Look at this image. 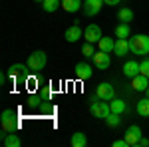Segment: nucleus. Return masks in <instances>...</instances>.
<instances>
[{
  "label": "nucleus",
  "instance_id": "f257e3e1",
  "mask_svg": "<svg viewBox=\"0 0 149 147\" xmlns=\"http://www.w3.org/2000/svg\"><path fill=\"white\" fill-rule=\"evenodd\" d=\"M129 50L135 56H147L149 54V36L135 34L133 38H129Z\"/></svg>",
  "mask_w": 149,
  "mask_h": 147
},
{
  "label": "nucleus",
  "instance_id": "f03ea898",
  "mask_svg": "<svg viewBox=\"0 0 149 147\" xmlns=\"http://www.w3.org/2000/svg\"><path fill=\"white\" fill-rule=\"evenodd\" d=\"M0 121H2V131H4L2 133V139L8 135V133H14L18 129V117H16V111L14 109H4Z\"/></svg>",
  "mask_w": 149,
  "mask_h": 147
},
{
  "label": "nucleus",
  "instance_id": "7ed1b4c3",
  "mask_svg": "<svg viewBox=\"0 0 149 147\" xmlns=\"http://www.w3.org/2000/svg\"><path fill=\"white\" fill-rule=\"evenodd\" d=\"M46 62H48L46 52H42V50H36V52H32V54L28 56V68L34 70V72H40V70H44Z\"/></svg>",
  "mask_w": 149,
  "mask_h": 147
},
{
  "label": "nucleus",
  "instance_id": "20e7f679",
  "mask_svg": "<svg viewBox=\"0 0 149 147\" xmlns=\"http://www.w3.org/2000/svg\"><path fill=\"white\" fill-rule=\"evenodd\" d=\"M90 109H92L93 117H100V119H105V117L111 113L109 102H105V100H97V102H93L92 105H90Z\"/></svg>",
  "mask_w": 149,
  "mask_h": 147
},
{
  "label": "nucleus",
  "instance_id": "39448f33",
  "mask_svg": "<svg viewBox=\"0 0 149 147\" xmlns=\"http://www.w3.org/2000/svg\"><path fill=\"white\" fill-rule=\"evenodd\" d=\"M95 98L97 100H105V102H111L115 98V90L111 84H107V82H102L97 88H95Z\"/></svg>",
  "mask_w": 149,
  "mask_h": 147
},
{
  "label": "nucleus",
  "instance_id": "423d86ee",
  "mask_svg": "<svg viewBox=\"0 0 149 147\" xmlns=\"http://www.w3.org/2000/svg\"><path fill=\"white\" fill-rule=\"evenodd\" d=\"M123 137H125V141H127L129 147H137L139 141H141V137H143V133H141V129H139L137 125H129Z\"/></svg>",
  "mask_w": 149,
  "mask_h": 147
},
{
  "label": "nucleus",
  "instance_id": "0eeeda50",
  "mask_svg": "<svg viewBox=\"0 0 149 147\" xmlns=\"http://www.w3.org/2000/svg\"><path fill=\"white\" fill-rule=\"evenodd\" d=\"M93 66L97 70H107L109 68V64H111V58H109V52H103V50H97L92 58Z\"/></svg>",
  "mask_w": 149,
  "mask_h": 147
},
{
  "label": "nucleus",
  "instance_id": "6e6552de",
  "mask_svg": "<svg viewBox=\"0 0 149 147\" xmlns=\"http://www.w3.org/2000/svg\"><path fill=\"white\" fill-rule=\"evenodd\" d=\"M84 40L86 42H92V44H97L102 40V28L97 24H90L86 30H84Z\"/></svg>",
  "mask_w": 149,
  "mask_h": 147
},
{
  "label": "nucleus",
  "instance_id": "1a4fd4ad",
  "mask_svg": "<svg viewBox=\"0 0 149 147\" xmlns=\"http://www.w3.org/2000/svg\"><path fill=\"white\" fill-rule=\"evenodd\" d=\"M26 74H28V66H24V64H14L8 68V78L14 79V82L26 79Z\"/></svg>",
  "mask_w": 149,
  "mask_h": 147
},
{
  "label": "nucleus",
  "instance_id": "9d476101",
  "mask_svg": "<svg viewBox=\"0 0 149 147\" xmlns=\"http://www.w3.org/2000/svg\"><path fill=\"white\" fill-rule=\"evenodd\" d=\"M103 4H105L103 0H84V14L86 16H95V14H100Z\"/></svg>",
  "mask_w": 149,
  "mask_h": 147
},
{
  "label": "nucleus",
  "instance_id": "9b49d317",
  "mask_svg": "<svg viewBox=\"0 0 149 147\" xmlns=\"http://www.w3.org/2000/svg\"><path fill=\"white\" fill-rule=\"evenodd\" d=\"M64 38L68 40V42H80L81 38H84V30H81L78 24H74V26H70L68 30H66V34H64Z\"/></svg>",
  "mask_w": 149,
  "mask_h": 147
},
{
  "label": "nucleus",
  "instance_id": "f8f14e48",
  "mask_svg": "<svg viewBox=\"0 0 149 147\" xmlns=\"http://www.w3.org/2000/svg\"><path fill=\"white\" fill-rule=\"evenodd\" d=\"M123 76H125V78H135V76H139V74H141V68H139V62H133V60H129V62H125V64H123Z\"/></svg>",
  "mask_w": 149,
  "mask_h": 147
},
{
  "label": "nucleus",
  "instance_id": "ddd939ff",
  "mask_svg": "<svg viewBox=\"0 0 149 147\" xmlns=\"http://www.w3.org/2000/svg\"><path fill=\"white\" fill-rule=\"evenodd\" d=\"M127 52H131L129 50V38H117L115 40V48H113V54L119 58L127 56Z\"/></svg>",
  "mask_w": 149,
  "mask_h": 147
},
{
  "label": "nucleus",
  "instance_id": "4468645a",
  "mask_svg": "<svg viewBox=\"0 0 149 147\" xmlns=\"http://www.w3.org/2000/svg\"><path fill=\"white\" fill-rule=\"evenodd\" d=\"M93 74V70L90 64H86V62H80V64H76V78L80 79H90Z\"/></svg>",
  "mask_w": 149,
  "mask_h": 147
},
{
  "label": "nucleus",
  "instance_id": "2eb2a0df",
  "mask_svg": "<svg viewBox=\"0 0 149 147\" xmlns=\"http://www.w3.org/2000/svg\"><path fill=\"white\" fill-rule=\"evenodd\" d=\"M131 88H133L135 91H145L149 88V78H147V76H143V74L135 76V78L131 79Z\"/></svg>",
  "mask_w": 149,
  "mask_h": 147
},
{
  "label": "nucleus",
  "instance_id": "dca6fc26",
  "mask_svg": "<svg viewBox=\"0 0 149 147\" xmlns=\"http://www.w3.org/2000/svg\"><path fill=\"white\" fill-rule=\"evenodd\" d=\"M135 109H137V113L141 115V117H149V98H147V95L141 98V100L137 102Z\"/></svg>",
  "mask_w": 149,
  "mask_h": 147
},
{
  "label": "nucleus",
  "instance_id": "f3484780",
  "mask_svg": "<svg viewBox=\"0 0 149 147\" xmlns=\"http://www.w3.org/2000/svg\"><path fill=\"white\" fill-rule=\"evenodd\" d=\"M70 143L74 147H86L88 145V137H86V133H81V131H76L72 135V139H70Z\"/></svg>",
  "mask_w": 149,
  "mask_h": 147
},
{
  "label": "nucleus",
  "instance_id": "a211bd4d",
  "mask_svg": "<svg viewBox=\"0 0 149 147\" xmlns=\"http://www.w3.org/2000/svg\"><path fill=\"white\" fill-rule=\"evenodd\" d=\"M81 6V0H62V8L66 12H78Z\"/></svg>",
  "mask_w": 149,
  "mask_h": 147
},
{
  "label": "nucleus",
  "instance_id": "6ab92c4d",
  "mask_svg": "<svg viewBox=\"0 0 149 147\" xmlns=\"http://www.w3.org/2000/svg\"><path fill=\"white\" fill-rule=\"evenodd\" d=\"M131 36V28L127 22H119L115 28V38H129Z\"/></svg>",
  "mask_w": 149,
  "mask_h": 147
},
{
  "label": "nucleus",
  "instance_id": "aec40b11",
  "mask_svg": "<svg viewBox=\"0 0 149 147\" xmlns=\"http://www.w3.org/2000/svg\"><path fill=\"white\" fill-rule=\"evenodd\" d=\"M97 44H100V50H103V52H113L115 40L113 38H105V36H102V40H100Z\"/></svg>",
  "mask_w": 149,
  "mask_h": 147
},
{
  "label": "nucleus",
  "instance_id": "412c9836",
  "mask_svg": "<svg viewBox=\"0 0 149 147\" xmlns=\"http://www.w3.org/2000/svg\"><path fill=\"white\" fill-rule=\"evenodd\" d=\"M109 107H111V111H113V113H119V115H121V113L127 109L125 102H123V100H115V98L109 102Z\"/></svg>",
  "mask_w": 149,
  "mask_h": 147
},
{
  "label": "nucleus",
  "instance_id": "4be33fe9",
  "mask_svg": "<svg viewBox=\"0 0 149 147\" xmlns=\"http://www.w3.org/2000/svg\"><path fill=\"white\" fill-rule=\"evenodd\" d=\"M117 18H119V22H131L133 20V10L131 8H119V12H117Z\"/></svg>",
  "mask_w": 149,
  "mask_h": 147
},
{
  "label": "nucleus",
  "instance_id": "5701e85b",
  "mask_svg": "<svg viewBox=\"0 0 149 147\" xmlns=\"http://www.w3.org/2000/svg\"><path fill=\"white\" fill-rule=\"evenodd\" d=\"M4 145L6 147H20L22 141H20V137L16 135V133H8V135L4 137Z\"/></svg>",
  "mask_w": 149,
  "mask_h": 147
},
{
  "label": "nucleus",
  "instance_id": "b1692460",
  "mask_svg": "<svg viewBox=\"0 0 149 147\" xmlns=\"http://www.w3.org/2000/svg\"><path fill=\"white\" fill-rule=\"evenodd\" d=\"M44 10L46 12H56L60 6H62V0H44Z\"/></svg>",
  "mask_w": 149,
  "mask_h": 147
},
{
  "label": "nucleus",
  "instance_id": "393cba45",
  "mask_svg": "<svg viewBox=\"0 0 149 147\" xmlns=\"http://www.w3.org/2000/svg\"><path fill=\"white\" fill-rule=\"evenodd\" d=\"M93 54H95V48H93L92 42H86L81 46V56L84 58H93Z\"/></svg>",
  "mask_w": 149,
  "mask_h": 147
},
{
  "label": "nucleus",
  "instance_id": "a878e982",
  "mask_svg": "<svg viewBox=\"0 0 149 147\" xmlns=\"http://www.w3.org/2000/svg\"><path fill=\"white\" fill-rule=\"evenodd\" d=\"M105 121H107V125H109V127H117V125H119V121H121V117H119V113H109V115H107V117H105Z\"/></svg>",
  "mask_w": 149,
  "mask_h": 147
},
{
  "label": "nucleus",
  "instance_id": "bb28decb",
  "mask_svg": "<svg viewBox=\"0 0 149 147\" xmlns=\"http://www.w3.org/2000/svg\"><path fill=\"white\" fill-rule=\"evenodd\" d=\"M139 68H141V74L149 78V60H143V62H139Z\"/></svg>",
  "mask_w": 149,
  "mask_h": 147
},
{
  "label": "nucleus",
  "instance_id": "cd10ccee",
  "mask_svg": "<svg viewBox=\"0 0 149 147\" xmlns=\"http://www.w3.org/2000/svg\"><path fill=\"white\" fill-rule=\"evenodd\" d=\"M113 147H129V145H127L125 137H123V139H117V141H113Z\"/></svg>",
  "mask_w": 149,
  "mask_h": 147
},
{
  "label": "nucleus",
  "instance_id": "c85d7f7f",
  "mask_svg": "<svg viewBox=\"0 0 149 147\" xmlns=\"http://www.w3.org/2000/svg\"><path fill=\"white\" fill-rule=\"evenodd\" d=\"M38 102H40L38 98H28V105L30 107H38Z\"/></svg>",
  "mask_w": 149,
  "mask_h": 147
},
{
  "label": "nucleus",
  "instance_id": "c756f323",
  "mask_svg": "<svg viewBox=\"0 0 149 147\" xmlns=\"http://www.w3.org/2000/svg\"><path fill=\"white\" fill-rule=\"evenodd\" d=\"M103 2H105L107 6H117V4H119L121 0H103Z\"/></svg>",
  "mask_w": 149,
  "mask_h": 147
},
{
  "label": "nucleus",
  "instance_id": "7c9ffc66",
  "mask_svg": "<svg viewBox=\"0 0 149 147\" xmlns=\"http://www.w3.org/2000/svg\"><path fill=\"white\" fill-rule=\"evenodd\" d=\"M139 147H149V139H143V137H141V141H139Z\"/></svg>",
  "mask_w": 149,
  "mask_h": 147
},
{
  "label": "nucleus",
  "instance_id": "2f4dec72",
  "mask_svg": "<svg viewBox=\"0 0 149 147\" xmlns=\"http://www.w3.org/2000/svg\"><path fill=\"white\" fill-rule=\"evenodd\" d=\"M145 95H147V98H149V88H147V90H145Z\"/></svg>",
  "mask_w": 149,
  "mask_h": 147
},
{
  "label": "nucleus",
  "instance_id": "473e14b6",
  "mask_svg": "<svg viewBox=\"0 0 149 147\" xmlns=\"http://www.w3.org/2000/svg\"><path fill=\"white\" fill-rule=\"evenodd\" d=\"M36 2H44V0H36Z\"/></svg>",
  "mask_w": 149,
  "mask_h": 147
}]
</instances>
